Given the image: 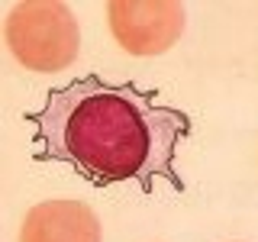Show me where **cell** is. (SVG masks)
<instances>
[{
	"label": "cell",
	"instance_id": "obj_1",
	"mask_svg": "<svg viewBox=\"0 0 258 242\" xmlns=\"http://www.w3.org/2000/svg\"><path fill=\"white\" fill-rule=\"evenodd\" d=\"M26 119L36 129L32 158L68 165L94 188L133 177L142 194H155V181H168L177 194L187 191L174 155L190 136V116L161 107L158 87L110 84L100 75H84L52 87L42 110L26 113Z\"/></svg>",
	"mask_w": 258,
	"mask_h": 242
},
{
	"label": "cell",
	"instance_id": "obj_4",
	"mask_svg": "<svg viewBox=\"0 0 258 242\" xmlns=\"http://www.w3.org/2000/svg\"><path fill=\"white\" fill-rule=\"evenodd\" d=\"M20 242H103L100 220L81 200H45L26 213Z\"/></svg>",
	"mask_w": 258,
	"mask_h": 242
},
{
	"label": "cell",
	"instance_id": "obj_3",
	"mask_svg": "<svg viewBox=\"0 0 258 242\" xmlns=\"http://www.w3.org/2000/svg\"><path fill=\"white\" fill-rule=\"evenodd\" d=\"M107 16L119 48L139 58L165 55L187 23L184 4L177 0H110Z\"/></svg>",
	"mask_w": 258,
	"mask_h": 242
},
{
	"label": "cell",
	"instance_id": "obj_2",
	"mask_svg": "<svg viewBox=\"0 0 258 242\" xmlns=\"http://www.w3.org/2000/svg\"><path fill=\"white\" fill-rule=\"evenodd\" d=\"M7 45L23 68L36 75L64 71L81 52V29L68 4L58 0H23L4 26Z\"/></svg>",
	"mask_w": 258,
	"mask_h": 242
}]
</instances>
